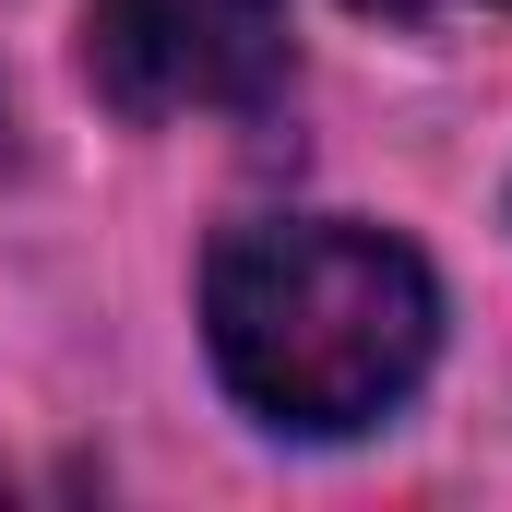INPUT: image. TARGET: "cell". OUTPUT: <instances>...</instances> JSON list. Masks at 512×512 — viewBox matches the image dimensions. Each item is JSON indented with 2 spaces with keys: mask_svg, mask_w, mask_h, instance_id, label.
<instances>
[{
  "mask_svg": "<svg viewBox=\"0 0 512 512\" xmlns=\"http://www.w3.org/2000/svg\"><path fill=\"white\" fill-rule=\"evenodd\" d=\"M358 12H393V24H429V12H512V0H358Z\"/></svg>",
  "mask_w": 512,
  "mask_h": 512,
  "instance_id": "3957f363",
  "label": "cell"
},
{
  "mask_svg": "<svg viewBox=\"0 0 512 512\" xmlns=\"http://www.w3.org/2000/svg\"><path fill=\"white\" fill-rule=\"evenodd\" d=\"M84 84L120 120L262 108L286 84V0H96L84 12Z\"/></svg>",
  "mask_w": 512,
  "mask_h": 512,
  "instance_id": "7a4b0ae2",
  "label": "cell"
},
{
  "mask_svg": "<svg viewBox=\"0 0 512 512\" xmlns=\"http://www.w3.org/2000/svg\"><path fill=\"white\" fill-rule=\"evenodd\" d=\"M203 334L251 417L334 441L417 393L441 346V298H429V262L382 227L262 215V227H227L203 262Z\"/></svg>",
  "mask_w": 512,
  "mask_h": 512,
  "instance_id": "6da1fadb",
  "label": "cell"
}]
</instances>
